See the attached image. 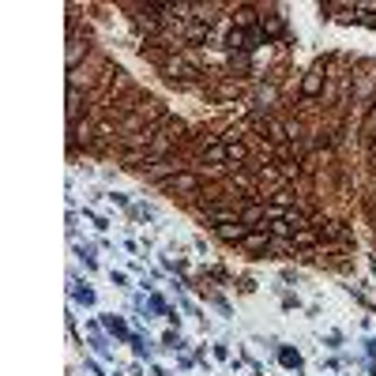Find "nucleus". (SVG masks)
<instances>
[{"label":"nucleus","mask_w":376,"mask_h":376,"mask_svg":"<svg viewBox=\"0 0 376 376\" xmlns=\"http://www.w3.org/2000/svg\"><path fill=\"white\" fill-rule=\"evenodd\" d=\"M293 249H320V230L316 226H305V230L293 234Z\"/></svg>","instance_id":"8"},{"label":"nucleus","mask_w":376,"mask_h":376,"mask_svg":"<svg viewBox=\"0 0 376 376\" xmlns=\"http://www.w3.org/2000/svg\"><path fill=\"white\" fill-rule=\"evenodd\" d=\"M327 76H332V64L316 60L313 68L305 72V79H301V102H316V98L324 95V87H327Z\"/></svg>","instance_id":"1"},{"label":"nucleus","mask_w":376,"mask_h":376,"mask_svg":"<svg viewBox=\"0 0 376 376\" xmlns=\"http://www.w3.org/2000/svg\"><path fill=\"white\" fill-rule=\"evenodd\" d=\"M365 136H369V140L376 136V102L369 106V113H365Z\"/></svg>","instance_id":"11"},{"label":"nucleus","mask_w":376,"mask_h":376,"mask_svg":"<svg viewBox=\"0 0 376 376\" xmlns=\"http://www.w3.org/2000/svg\"><path fill=\"white\" fill-rule=\"evenodd\" d=\"M245 95V79H234V76H218L215 87H211V98L215 102H230V98Z\"/></svg>","instance_id":"3"},{"label":"nucleus","mask_w":376,"mask_h":376,"mask_svg":"<svg viewBox=\"0 0 376 376\" xmlns=\"http://www.w3.org/2000/svg\"><path fill=\"white\" fill-rule=\"evenodd\" d=\"M373 222H376V218H373Z\"/></svg>","instance_id":"12"},{"label":"nucleus","mask_w":376,"mask_h":376,"mask_svg":"<svg viewBox=\"0 0 376 376\" xmlns=\"http://www.w3.org/2000/svg\"><path fill=\"white\" fill-rule=\"evenodd\" d=\"M166 188L173 196H199L204 192V177H199V170H181L177 177L166 181Z\"/></svg>","instance_id":"2"},{"label":"nucleus","mask_w":376,"mask_h":376,"mask_svg":"<svg viewBox=\"0 0 376 376\" xmlns=\"http://www.w3.org/2000/svg\"><path fill=\"white\" fill-rule=\"evenodd\" d=\"M226 68L237 76H256L252 72V53H226Z\"/></svg>","instance_id":"7"},{"label":"nucleus","mask_w":376,"mask_h":376,"mask_svg":"<svg viewBox=\"0 0 376 376\" xmlns=\"http://www.w3.org/2000/svg\"><path fill=\"white\" fill-rule=\"evenodd\" d=\"M271 204H275V207H293V204H297V192H293L290 185H282V188L271 196Z\"/></svg>","instance_id":"9"},{"label":"nucleus","mask_w":376,"mask_h":376,"mask_svg":"<svg viewBox=\"0 0 376 376\" xmlns=\"http://www.w3.org/2000/svg\"><path fill=\"white\" fill-rule=\"evenodd\" d=\"M215 237L226 241V245H241L245 237H249V226L245 222H222V226H215Z\"/></svg>","instance_id":"4"},{"label":"nucleus","mask_w":376,"mask_h":376,"mask_svg":"<svg viewBox=\"0 0 376 376\" xmlns=\"http://www.w3.org/2000/svg\"><path fill=\"white\" fill-rule=\"evenodd\" d=\"M245 252H268L271 249V230H249V237L241 241Z\"/></svg>","instance_id":"6"},{"label":"nucleus","mask_w":376,"mask_h":376,"mask_svg":"<svg viewBox=\"0 0 376 376\" xmlns=\"http://www.w3.org/2000/svg\"><path fill=\"white\" fill-rule=\"evenodd\" d=\"M260 26H263V34H282V15H260Z\"/></svg>","instance_id":"10"},{"label":"nucleus","mask_w":376,"mask_h":376,"mask_svg":"<svg viewBox=\"0 0 376 376\" xmlns=\"http://www.w3.org/2000/svg\"><path fill=\"white\" fill-rule=\"evenodd\" d=\"M87 57H90V42L79 38V34H72L68 38V72L79 68V60H87Z\"/></svg>","instance_id":"5"}]
</instances>
